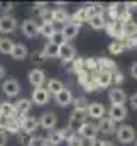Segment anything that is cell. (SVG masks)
<instances>
[{"label": "cell", "mask_w": 137, "mask_h": 146, "mask_svg": "<svg viewBox=\"0 0 137 146\" xmlns=\"http://www.w3.org/2000/svg\"><path fill=\"white\" fill-rule=\"evenodd\" d=\"M85 117H86V114L85 112H78V110H73L71 112V115H69V121H68V129L69 133H78L80 131V127L86 122L85 121Z\"/></svg>", "instance_id": "obj_5"}, {"label": "cell", "mask_w": 137, "mask_h": 146, "mask_svg": "<svg viewBox=\"0 0 137 146\" xmlns=\"http://www.w3.org/2000/svg\"><path fill=\"white\" fill-rule=\"evenodd\" d=\"M78 134H80L85 141H95L97 136H98V127H97V124H93V122H85V124L80 127Z\"/></svg>", "instance_id": "obj_8"}, {"label": "cell", "mask_w": 137, "mask_h": 146, "mask_svg": "<svg viewBox=\"0 0 137 146\" xmlns=\"http://www.w3.org/2000/svg\"><path fill=\"white\" fill-rule=\"evenodd\" d=\"M14 107H15V112H17V115H27L29 114V110L32 107V102H31V99H19L17 102H14Z\"/></svg>", "instance_id": "obj_24"}, {"label": "cell", "mask_w": 137, "mask_h": 146, "mask_svg": "<svg viewBox=\"0 0 137 146\" xmlns=\"http://www.w3.org/2000/svg\"><path fill=\"white\" fill-rule=\"evenodd\" d=\"M0 114H3L10 119H15L17 112H15V107H14V102H0Z\"/></svg>", "instance_id": "obj_30"}, {"label": "cell", "mask_w": 137, "mask_h": 146, "mask_svg": "<svg viewBox=\"0 0 137 146\" xmlns=\"http://www.w3.org/2000/svg\"><path fill=\"white\" fill-rule=\"evenodd\" d=\"M108 99L112 102V106H125L129 102V95L124 92V88L120 87H113L108 90Z\"/></svg>", "instance_id": "obj_4"}, {"label": "cell", "mask_w": 137, "mask_h": 146, "mask_svg": "<svg viewBox=\"0 0 137 146\" xmlns=\"http://www.w3.org/2000/svg\"><path fill=\"white\" fill-rule=\"evenodd\" d=\"M17 138H19V143H20V145H24V146L29 145V139H31V138H29L27 134H24V133H22V134H17Z\"/></svg>", "instance_id": "obj_45"}, {"label": "cell", "mask_w": 137, "mask_h": 146, "mask_svg": "<svg viewBox=\"0 0 137 146\" xmlns=\"http://www.w3.org/2000/svg\"><path fill=\"white\" fill-rule=\"evenodd\" d=\"M80 29H81V26H76V24H73V22H68V24H65L59 31H61V34L65 36V39L69 42V41H73L74 37L78 36Z\"/></svg>", "instance_id": "obj_19"}, {"label": "cell", "mask_w": 137, "mask_h": 146, "mask_svg": "<svg viewBox=\"0 0 137 146\" xmlns=\"http://www.w3.org/2000/svg\"><path fill=\"white\" fill-rule=\"evenodd\" d=\"M88 100H86V97H83V95H80V97H73V102H71V106L74 107V110H78V112H85L86 114V109H88Z\"/></svg>", "instance_id": "obj_29"}, {"label": "cell", "mask_w": 137, "mask_h": 146, "mask_svg": "<svg viewBox=\"0 0 137 146\" xmlns=\"http://www.w3.org/2000/svg\"><path fill=\"white\" fill-rule=\"evenodd\" d=\"M63 88H66L65 87V83L61 82V80H58V78H49L47 82H46V90L49 92V95H58Z\"/></svg>", "instance_id": "obj_22"}, {"label": "cell", "mask_w": 137, "mask_h": 146, "mask_svg": "<svg viewBox=\"0 0 137 146\" xmlns=\"http://www.w3.org/2000/svg\"><path fill=\"white\" fill-rule=\"evenodd\" d=\"M93 75V80L97 83V88H108L113 85V78H112V73L108 72H97L92 73Z\"/></svg>", "instance_id": "obj_13"}, {"label": "cell", "mask_w": 137, "mask_h": 146, "mask_svg": "<svg viewBox=\"0 0 137 146\" xmlns=\"http://www.w3.org/2000/svg\"><path fill=\"white\" fill-rule=\"evenodd\" d=\"M9 122H10V117H7V115L0 114V131H5V129H7V126H9Z\"/></svg>", "instance_id": "obj_42"}, {"label": "cell", "mask_w": 137, "mask_h": 146, "mask_svg": "<svg viewBox=\"0 0 137 146\" xmlns=\"http://www.w3.org/2000/svg\"><path fill=\"white\" fill-rule=\"evenodd\" d=\"M58 58L63 60L65 63H69L76 58V48L71 44V42H65L63 46H59V53H58Z\"/></svg>", "instance_id": "obj_14"}, {"label": "cell", "mask_w": 137, "mask_h": 146, "mask_svg": "<svg viewBox=\"0 0 137 146\" xmlns=\"http://www.w3.org/2000/svg\"><path fill=\"white\" fill-rule=\"evenodd\" d=\"M115 138L122 145H130L132 141H136V129H134V126H130V124H120V126H117Z\"/></svg>", "instance_id": "obj_1"}, {"label": "cell", "mask_w": 137, "mask_h": 146, "mask_svg": "<svg viewBox=\"0 0 137 146\" xmlns=\"http://www.w3.org/2000/svg\"><path fill=\"white\" fill-rule=\"evenodd\" d=\"M105 106L100 104V102H90L88 104V109H86V117H90V119H95V121H100L105 117Z\"/></svg>", "instance_id": "obj_11"}, {"label": "cell", "mask_w": 137, "mask_h": 146, "mask_svg": "<svg viewBox=\"0 0 137 146\" xmlns=\"http://www.w3.org/2000/svg\"><path fill=\"white\" fill-rule=\"evenodd\" d=\"M100 146H117V145L112 143V141H107V139H100Z\"/></svg>", "instance_id": "obj_48"}, {"label": "cell", "mask_w": 137, "mask_h": 146, "mask_svg": "<svg viewBox=\"0 0 137 146\" xmlns=\"http://www.w3.org/2000/svg\"><path fill=\"white\" fill-rule=\"evenodd\" d=\"M112 78H113V85H115V87H119V85H120V83H124V80H125L124 73L120 72L119 68H117L115 72L112 73Z\"/></svg>", "instance_id": "obj_39"}, {"label": "cell", "mask_w": 137, "mask_h": 146, "mask_svg": "<svg viewBox=\"0 0 137 146\" xmlns=\"http://www.w3.org/2000/svg\"><path fill=\"white\" fill-rule=\"evenodd\" d=\"M98 61V72H108L113 73L117 70V63L112 60V58H107V56H102V58H97Z\"/></svg>", "instance_id": "obj_23"}, {"label": "cell", "mask_w": 137, "mask_h": 146, "mask_svg": "<svg viewBox=\"0 0 137 146\" xmlns=\"http://www.w3.org/2000/svg\"><path fill=\"white\" fill-rule=\"evenodd\" d=\"M58 53H59V46H56L54 42L47 41L42 48V51H39V58H58Z\"/></svg>", "instance_id": "obj_20"}, {"label": "cell", "mask_w": 137, "mask_h": 146, "mask_svg": "<svg viewBox=\"0 0 137 146\" xmlns=\"http://www.w3.org/2000/svg\"><path fill=\"white\" fill-rule=\"evenodd\" d=\"M88 24H90L92 29L102 31V29H105V26H107V15H105V14H97V15H93V17L88 21Z\"/></svg>", "instance_id": "obj_26"}, {"label": "cell", "mask_w": 137, "mask_h": 146, "mask_svg": "<svg viewBox=\"0 0 137 146\" xmlns=\"http://www.w3.org/2000/svg\"><path fill=\"white\" fill-rule=\"evenodd\" d=\"M85 70L88 73L98 72V61H97V58H86L85 60Z\"/></svg>", "instance_id": "obj_35"}, {"label": "cell", "mask_w": 137, "mask_h": 146, "mask_svg": "<svg viewBox=\"0 0 137 146\" xmlns=\"http://www.w3.org/2000/svg\"><path fill=\"white\" fill-rule=\"evenodd\" d=\"M56 124H58V117L53 110H46L44 114H41L39 117V126L46 131H53L56 129Z\"/></svg>", "instance_id": "obj_6"}, {"label": "cell", "mask_w": 137, "mask_h": 146, "mask_svg": "<svg viewBox=\"0 0 137 146\" xmlns=\"http://www.w3.org/2000/svg\"><path fill=\"white\" fill-rule=\"evenodd\" d=\"M97 127H98V133H102L105 136H112V134H115V131H117V124H115L112 119H108V117L100 119L98 124H97Z\"/></svg>", "instance_id": "obj_16"}, {"label": "cell", "mask_w": 137, "mask_h": 146, "mask_svg": "<svg viewBox=\"0 0 137 146\" xmlns=\"http://www.w3.org/2000/svg\"><path fill=\"white\" fill-rule=\"evenodd\" d=\"M124 51H125V44H124V41H117V39H113V41L108 44V53L113 54V56H119V54H122Z\"/></svg>", "instance_id": "obj_31"}, {"label": "cell", "mask_w": 137, "mask_h": 146, "mask_svg": "<svg viewBox=\"0 0 137 146\" xmlns=\"http://www.w3.org/2000/svg\"><path fill=\"white\" fill-rule=\"evenodd\" d=\"M3 76H5V68H3V66H0V80H2Z\"/></svg>", "instance_id": "obj_49"}, {"label": "cell", "mask_w": 137, "mask_h": 146, "mask_svg": "<svg viewBox=\"0 0 137 146\" xmlns=\"http://www.w3.org/2000/svg\"><path fill=\"white\" fill-rule=\"evenodd\" d=\"M129 102H130V107L134 110H137V92H134L132 95H129Z\"/></svg>", "instance_id": "obj_44"}, {"label": "cell", "mask_w": 137, "mask_h": 146, "mask_svg": "<svg viewBox=\"0 0 137 146\" xmlns=\"http://www.w3.org/2000/svg\"><path fill=\"white\" fill-rule=\"evenodd\" d=\"M124 44H125V49H137V36L127 37L124 41Z\"/></svg>", "instance_id": "obj_40"}, {"label": "cell", "mask_w": 137, "mask_h": 146, "mask_svg": "<svg viewBox=\"0 0 137 146\" xmlns=\"http://www.w3.org/2000/svg\"><path fill=\"white\" fill-rule=\"evenodd\" d=\"M49 99H51V95H49V92L46 90V87H37L32 90V95H31V102H34L36 106H46V104H49Z\"/></svg>", "instance_id": "obj_9"}, {"label": "cell", "mask_w": 137, "mask_h": 146, "mask_svg": "<svg viewBox=\"0 0 137 146\" xmlns=\"http://www.w3.org/2000/svg\"><path fill=\"white\" fill-rule=\"evenodd\" d=\"M14 41L9 39V37H0V53L2 54H10L12 49H14Z\"/></svg>", "instance_id": "obj_32"}, {"label": "cell", "mask_w": 137, "mask_h": 146, "mask_svg": "<svg viewBox=\"0 0 137 146\" xmlns=\"http://www.w3.org/2000/svg\"><path fill=\"white\" fill-rule=\"evenodd\" d=\"M20 31L26 37L34 39V37L39 36V24L36 22V19H26L20 26Z\"/></svg>", "instance_id": "obj_10"}, {"label": "cell", "mask_w": 137, "mask_h": 146, "mask_svg": "<svg viewBox=\"0 0 137 146\" xmlns=\"http://www.w3.org/2000/svg\"><path fill=\"white\" fill-rule=\"evenodd\" d=\"M124 34H125V37L137 36V22L134 21V19L124 24Z\"/></svg>", "instance_id": "obj_33"}, {"label": "cell", "mask_w": 137, "mask_h": 146, "mask_svg": "<svg viewBox=\"0 0 137 146\" xmlns=\"http://www.w3.org/2000/svg\"><path fill=\"white\" fill-rule=\"evenodd\" d=\"M27 146H47V141H46V138H42V136H31Z\"/></svg>", "instance_id": "obj_38"}, {"label": "cell", "mask_w": 137, "mask_h": 146, "mask_svg": "<svg viewBox=\"0 0 137 146\" xmlns=\"http://www.w3.org/2000/svg\"><path fill=\"white\" fill-rule=\"evenodd\" d=\"M124 5H125V10H129L130 14L132 12H137V2H125Z\"/></svg>", "instance_id": "obj_43"}, {"label": "cell", "mask_w": 137, "mask_h": 146, "mask_svg": "<svg viewBox=\"0 0 137 146\" xmlns=\"http://www.w3.org/2000/svg\"><path fill=\"white\" fill-rule=\"evenodd\" d=\"M83 88H85L86 92H95V90H98V88H97V83H95V80H93V75H92V78L83 85Z\"/></svg>", "instance_id": "obj_41"}, {"label": "cell", "mask_w": 137, "mask_h": 146, "mask_svg": "<svg viewBox=\"0 0 137 146\" xmlns=\"http://www.w3.org/2000/svg\"><path fill=\"white\" fill-rule=\"evenodd\" d=\"M14 3L12 2H0V14H2V17H5V15H10L12 14V10H14Z\"/></svg>", "instance_id": "obj_36"}, {"label": "cell", "mask_w": 137, "mask_h": 146, "mask_svg": "<svg viewBox=\"0 0 137 146\" xmlns=\"http://www.w3.org/2000/svg\"><path fill=\"white\" fill-rule=\"evenodd\" d=\"M130 75H132V76H134V78L137 80V61L130 65Z\"/></svg>", "instance_id": "obj_47"}, {"label": "cell", "mask_w": 137, "mask_h": 146, "mask_svg": "<svg viewBox=\"0 0 137 146\" xmlns=\"http://www.w3.org/2000/svg\"><path fill=\"white\" fill-rule=\"evenodd\" d=\"M54 100H56V104H58L59 107H68V106H71V102H73V94H71L69 88H63V90L54 97Z\"/></svg>", "instance_id": "obj_21"}, {"label": "cell", "mask_w": 137, "mask_h": 146, "mask_svg": "<svg viewBox=\"0 0 137 146\" xmlns=\"http://www.w3.org/2000/svg\"><path fill=\"white\" fill-rule=\"evenodd\" d=\"M51 22L53 24H68L69 22V14L68 10H65L63 7H59V9H54L53 10V14H51Z\"/></svg>", "instance_id": "obj_18"}, {"label": "cell", "mask_w": 137, "mask_h": 146, "mask_svg": "<svg viewBox=\"0 0 137 146\" xmlns=\"http://www.w3.org/2000/svg\"><path fill=\"white\" fill-rule=\"evenodd\" d=\"M10 56H12L14 60H17V61H20V60H26V58L29 56V49H27V46H26V44H22V42H17V44L14 46V49H12Z\"/></svg>", "instance_id": "obj_25"}, {"label": "cell", "mask_w": 137, "mask_h": 146, "mask_svg": "<svg viewBox=\"0 0 137 146\" xmlns=\"http://www.w3.org/2000/svg\"><path fill=\"white\" fill-rule=\"evenodd\" d=\"M85 21H86V10H85V7L78 9L76 12H73V14L69 15V22H73V24H76V26H81Z\"/></svg>", "instance_id": "obj_28"}, {"label": "cell", "mask_w": 137, "mask_h": 146, "mask_svg": "<svg viewBox=\"0 0 137 146\" xmlns=\"http://www.w3.org/2000/svg\"><path fill=\"white\" fill-rule=\"evenodd\" d=\"M39 127V119L34 115H24L20 121V131L24 134H32L36 129Z\"/></svg>", "instance_id": "obj_12"}, {"label": "cell", "mask_w": 137, "mask_h": 146, "mask_svg": "<svg viewBox=\"0 0 137 146\" xmlns=\"http://www.w3.org/2000/svg\"><path fill=\"white\" fill-rule=\"evenodd\" d=\"M49 41H51V42H54L56 46H63L65 42H68V41L65 39V36L61 34V31H58V29L54 31V34H53V37H51Z\"/></svg>", "instance_id": "obj_37"}, {"label": "cell", "mask_w": 137, "mask_h": 146, "mask_svg": "<svg viewBox=\"0 0 137 146\" xmlns=\"http://www.w3.org/2000/svg\"><path fill=\"white\" fill-rule=\"evenodd\" d=\"M66 143H68V146H85V139L78 133H71L66 138Z\"/></svg>", "instance_id": "obj_34"}, {"label": "cell", "mask_w": 137, "mask_h": 146, "mask_svg": "<svg viewBox=\"0 0 137 146\" xmlns=\"http://www.w3.org/2000/svg\"><path fill=\"white\" fill-rule=\"evenodd\" d=\"M127 115H129V109L125 106H112L108 109V119H112L115 124H119V122L122 124L127 119Z\"/></svg>", "instance_id": "obj_7"}, {"label": "cell", "mask_w": 137, "mask_h": 146, "mask_svg": "<svg viewBox=\"0 0 137 146\" xmlns=\"http://www.w3.org/2000/svg\"><path fill=\"white\" fill-rule=\"evenodd\" d=\"M136 146H137V143H136Z\"/></svg>", "instance_id": "obj_50"}, {"label": "cell", "mask_w": 137, "mask_h": 146, "mask_svg": "<svg viewBox=\"0 0 137 146\" xmlns=\"http://www.w3.org/2000/svg\"><path fill=\"white\" fill-rule=\"evenodd\" d=\"M15 29H17V21H15V17H12V15L0 17V33L9 34V33H14Z\"/></svg>", "instance_id": "obj_17"}, {"label": "cell", "mask_w": 137, "mask_h": 146, "mask_svg": "<svg viewBox=\"0 0 137 146\" xmlns=\"http://www.w3.org/2000/svg\"><path fill=\"white\" fill-rule=\"evenodd\" d=\"M27 78H29V83L34 87V88H37V87H42L47 80H46V73L42 72L41 68H32L31 72H29V75H27Z\"/></svg>", "instance_id": "obj_15"}, {"label": "cell", "mask_w": 137, "mask_h": 146, "mask_svg": "<svg viewBox=\"0 0 137 146\" xmlns=\"http://www.w3.org/2000/svg\"><path fill=\"white\" fill-rule=\"evenodd\" d=\"M54 31H56V27H54L53 22H41V24H39V34L44 36V37H47V41L53 37Z\"/></svg>", "instance_id": "obj_27"}, {"label": "cell", "mask_w": 137, "mask_h": 146, "mask_svg": "<svg viewBox=\"0 0 137 146\" xmlns=\"http://www.w3.org/2000/svg\"><path fill=\"white\" fill-rule=\"evenodd\" d=\"M68 133L69 131L66 127L65 129H53V131H49L47 136H46L47 146H58V145H61V143H65L66 138H68Z\"/></svg>", "instance_id": "obj_3"}, {"label": "cell", "mask_w": 137, "mask_h": 146, "mask_svg": "<svg viewBox=\"0 0 137 146\" xmlns=\"http://www.w3.org/2000/svg\"><path fill=\"white\" fill-rule=\"evenodd\" d=\"M7 143H9L7 133H5V131H0V146H7Z\"/></svg>", "instance_id": "obj_46"}, {"label": "cell", "mask_w": 137, "mask_h": 146, "mask_svg": "<svg viewBox=\"0 0 137 146\" xmlns=\"http://www.w3.org/2000/svg\"><path fill=\"white\" fill-rule=\"evenodd\" d=\"M2 92H3L5 97L15 99V97H19V94H20V83H19L15 78H7V80L2 83Z\"/></svg>", "instance_id": "obj_2"}]
</instances>
